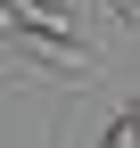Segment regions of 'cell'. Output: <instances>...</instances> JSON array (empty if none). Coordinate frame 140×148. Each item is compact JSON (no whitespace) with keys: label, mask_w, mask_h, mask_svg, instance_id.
<instances>
[{"label":"cell","mask_w":140,"mask_h":148,"mask_svg":"<svg viewBox=\"0 0 140 148\" xmlns=\"http://www.w3.org/2000/svg\"><path fill=\"white\" fill-rule=\"evenodd\" d=\"M91 148H140V140H132V123H124V115H115V123H107V132H99Z\"/></svg>","instance_id":"6da1fadb"},{"label":"cell","mask_w":140,"mask_h":148,"mask_svg":"<svg viewBox=\"0 0 140 148\" xmlns=\"http://www.w3.org/2000/svg\"><path fill=\"white\" fill-rule=\"evenodd\" d=\"M99 8H107L115 25H132V33H140V0H99Z\"/></svg>","instance_id":"7a4b0ae2"},{"label":"cell","mask_w":140,"mask_h":148,"mask_svg":"<svg viewBox=\"0 0 140 148\" xmlns=\"http://www.w3.org/2000/svg\"><path fill=\"white\" fill-rule=\"evenodd\" d=\"M25 16V0H0V41H8V25Z\"/></svg>","instance_id":"3957f363"},{"label":"cell","mask_w":140,"mask_h":148,"mask_svg":"<svg viewBox=\"0 0 140 148\" xmlns=\"http://www.w3.org/2000/svg\"><path fill=\"white\" fill-rule=\"evenodd\" d=\"M124 123H132V140H140V107H132V115H124Z\"/></svg>","instance_id":"277c9868"}]
</instances>
